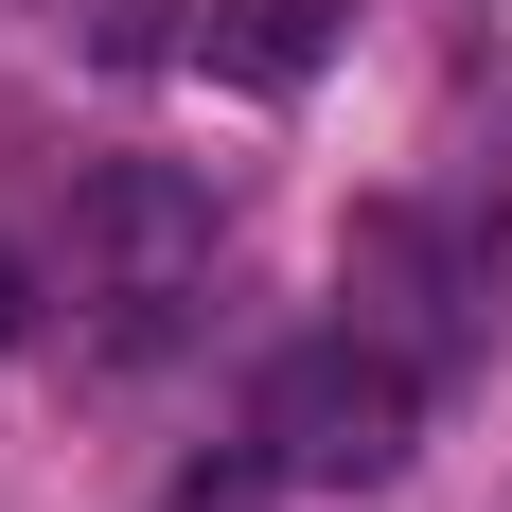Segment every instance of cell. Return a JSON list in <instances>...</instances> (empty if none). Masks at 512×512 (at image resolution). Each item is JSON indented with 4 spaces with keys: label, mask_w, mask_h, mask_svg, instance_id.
Masks as SVG:
<instances>
[{
    "label": "cell",
    "mask_w": 512,
    "mask_h": 512,
    "mask_svg": "<svg viewBox=\"0 0 512 512\" xmlns=\"http://www.w3.org/2000/svg\"><path fill=\"white\" fill-rule=\"evenodd\" d=\"M248 442L283 460V495H371V477H407V442H424V354L371 336V318H336L301 354H265Z\"/></svg>",
    "instance_id": "6da1fadb"
},
{
    "label": "cell",
    "mask_w": 512,
    "mask_h": 512,
    "mask_svg": "<svg viewBox=\"0 0 512 512\" xmlns=\"http://www.w3.org/2000/svg\"><path fill=\"white\" fill-rule=\"evenodd\" d=\"M71 301L106 318V354H124V371L177 354V318L212 301V195H195V177H159V159H106L89 195H71Z\"/></svg>",
    "instance_id": "7a4b0ae2"
},
{
    "label": "cell",
    "mask_w": 512,
    "mask_h": 512,
    "mask_svg": "<svg viewBox=\"0 0 512 512\" xmlns=\"http://www.w3.org/2000/svg\"><path fill=\"white\" fill-rule=\"evenodd\" d=\"M336 53V0H212V71L230 89H301Z\"/></svg>",
    "instance_id": "3957f363"
},
{
    "label": "cell",
    "mask_w": 512,
    "mask_h": 512,
    "mask_svg": "<svg viewBox=\"0 0 512 512\" xmlns=\"http://www.w3.org/2000/svg\"><path fill=\"white\" fill-rule=\"evenodd\" d=\"M265 495H283V460H265V442H248V460H212V477H177V512H265Z\"/></svg>",
    "instance_id": "277c9868"
},
{
    "label": "cell",
    "mask_w": 512,
    "mask_h": 512,
    "mask_svg": "<svg viewBox=\"0 0 512 512\" xmlns=\"http://www.w3.org/2000/svg\"><path fill=\"white\" fill-rule=\"evenodd\" d=\"M18 336H36V265L0 248V354H18Z\"/></svg>",
    "instance_id": "5b68a950"
}]
</instances>
